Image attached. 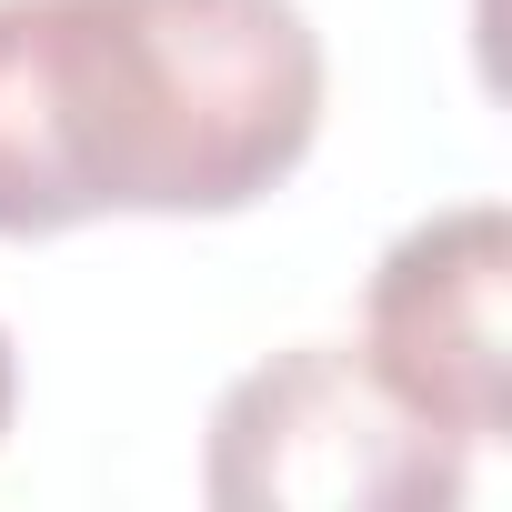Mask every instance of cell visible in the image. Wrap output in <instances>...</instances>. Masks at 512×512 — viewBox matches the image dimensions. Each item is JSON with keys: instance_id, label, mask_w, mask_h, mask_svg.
Wrapping results in <instances>:
<instances>
[{"instance_id": "1", "label": "cell", "mask_w": 512, "mask_h": 512, "mask_svg": "<svg viewBox=\"0 0 512 512\" xmlns=\"http://www.w3.org/2000/svg\"><path fill=\"white\" fill-rule=\"evenodd\" d=\"M61 51L101 211H251L322 131L332 71L302 0H61Z\"/></svg>"}, {"instance_id": "2", "label": "cell", "mask_w": 512, "mask_h": 512, "mask_svg": "<svg viewBox=\"0 0 512 512\" xmlns=\"http://www.w3.org/2000/svg\"><path fill=\"white\" fill-rule=\"evenodd\" d=\"M472 442L422 422L352 342H292L211 402L201 492L221 512H452Z\"/></svg>"}, {"instance_id": "3", "label": "cell", "mask_w": 512, "mask_h": 512, "mask_svg": "<svg viewBox=\"0 0 512 512\" xmlns=\"http://www.w3.org/2000/svg\"><path fill=\"white\" fill-rule=\"evenodd\" d=\"M362 362L472 452L512 422V211L502 201L422 211L372 262Z\"/></svg>"}, {"instance_id": "4", "label": "cell", "mask_w": 512, "mask_h": 512, "mask_svg": "<svg viewBox=\"0 0 512 512\" xmlns=\"http://www.w3.org/2000/svg\"><path fill=\"white\" fill-rule=\"evenodd\" d=\"M81 221H101V201L71 111L61 0H0V241H51Z\"/></svg>"}, {"instance_id": "5", "label": "cell", "mask_w": 512, "mask_h": 512, "mask_svg": "<svg viewBox=\"0 0 512 512\" xmlns=\"http://www.w3.org/2000/svg\"><path fill=\"white\" fill-rule=\"evenodd\" d=\"M11 412H21V362H11V332H0V432H11Z\"/></svg>"}]
</instances>
